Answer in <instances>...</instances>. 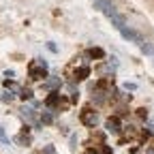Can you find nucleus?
Returning <instances> with one entry per match:
<instances>
[{"instance_id":"obj_1","label":"nucleus","mask_w":154,"mask_h":154,"mask_svg":"<svg viewBox=\"0 0 154 154\" xmlns=\"http://www.w3.org/2000/svg\"><path fill=\"white\" fill-rule=\"evenodd\" d=\"M28 73H30L32 79H45V77H47V71L38 64V62H30L28 64Z\"/></svg>"},{"instance_id":"obj_2","label":"nucleus","mask_w":154,"mask_h":154,"mask_svg":"<svg viewBox=\"0 0 154 154\" xmlns=\"http://www.w3.org/2000/svg\"><path fill=\"white\" fill-rule=\"evenodd\" d=\"M82 122H84L86 126H94V124H96V113H94L90 107H86V109L82 111Z\"/></svg>"},{"instance_id":"obj_3","label":"nucleus","mask_w":154,"mask_h":154,"mask_svg":"<svg viewBox=\"0 0 154 154\" xmlns=\"http://www.w3.org/2000/svg\"><path fill=\"white\" fill-rule=\"evenodd\" d=\"M88 75H90V69H88V66H79V69H75V79H77V82H84Z\"/></svg>"},{"instance_id":"obj_4","label":"nucleus","mask_w":154,"mask_h":154,"mask_svg":"<svg viewBox=\"0 0 154 154\" xmlns=\"http://www.w3.org/2000/svg\"><path fill=\"white\" fill-rule=\"evenodd\" d=\"M60 99H62V96L58 94V92H49V96L45 99V103H47L49 107H58V103H60Z\"/></svg>"},{"instance_id":"obj_5","label":"nucleus","mask_w":154,"mask_h":154,"mask_svg":"<svg viewBox=\"0 0 154 154\" xmlns=\"http://www.w3.org/2000/svg\"><path fill=\"white\" fill-rule=\"evenodd\" d=\"M118 126H120V118H118V116H113V118L107 120V128H111V131H120Z\"/></svg>"},{"instance_id":"obj_6","label":"nucleus","mask_w":154,"mask_h":154,"mask_svg":"<svg viewBox=\"0 0 154 154\" xmlns=\"http://www.w3.org/2000/svg\"><path fill=\"white\" fill-rule=\"evenodd\" d=\"M90 58H105V51L101 47H94V49H90Z\"/></svg>"},{"instance_id":"obj_7","label":"nucleus","mask_w":154,"mask_h":154,"mask_svg":"<svg viewBox=\"0 0 154 154\" xmlns=\"http://www.w3.org/2000/svg\"><path fill=\"white\" fill-rule=\"evenodd\" d=\"M137 118L146 120V118H148V109H143V107H141V109H137Z\"/></svg>"},{"instance_id":"obj_8","label":"nucleus","mask_w":154,"mask_h":154,"mask_svg":"<svg viewBox=\"0 0 154 154\" xmlns=\"http://www.w3.org/2000/svg\"><path fill=\"white\" fill-rule=\"evenodd\" d=\"M30 96H32L30 90H24V92H22V99H30Z\"/></svg>"}]
</instances>
